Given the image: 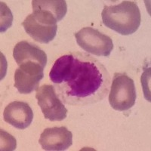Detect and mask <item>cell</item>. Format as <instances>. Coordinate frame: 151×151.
<instances>
[{"instance_id":"7","label":"cell","mask_w":151,"mask_h":151,"mask_svg":"<svg viewBox=\"0 0 151 151\" xmlns=\"http://www.w3.org/2000/svg\"><path fill=\"white\" fill-rule=\"evenodd\" d=\"M73 134L64 126L48 128L43 131L39 140L45 150H65L72 145Z\"/></svg>"},{"instance_id":"2","label":"cell","mask_w":151,"mask_h":151,"mask_svg":"<svg viewBox=\"0 0 151 151\" xmlns=\"http://www.w3.org/2000/svg\"><path fill=\"white\" fill-rule=\"evenodd\" d=\"M102 21L106 27L123 36L135 33L141 25V12L137 3L123 1L119 5L104 7Z\"/></svg>"},{"instance_id":"10","label":"cell","mask_w":151,"mask_h":151,"mask_svg":"<svg viewBox=\"0 0 151 151\" xmlns=\"http://www.w3.org/2000/svg\"><path fill=\"white\" fill-rule=\"evenodd\" d=\"M13 57L17 65L27 61L34 62L45 67L47 55L40 47L27 41L19 42L13 50Z\"/></svg>"},{"instance_id":"9","label":"cell","mask_w":151,"mask_h":151,"mask_svg":"<svg viewBox=\"0 0 151 151\" xmlns=\"http://www.w3.org/2000/svg\"><path fill=\"white\" fill-rule=\"evenodd\" d=\"M22 25L26 33L35 41L45 44L55 39L58 29L57 25H48L37 21L32 14L25 18Z\"/></svg>"},{"instance_id":"11","label":"cell","mask_w":151,"mask_h":151,"mask_svg":"<svg viewBox=\"0 0 151 151\" xmlns=\"http://www.w3.org/2000/svg\"><path fill=\"white\" fill-rule=\"evenodd\" d=\"M32 6L33 9H41L50 12L56 17L58 22L64 18L67 12V3L64 0H33Z\"/></svg>"},{"instance_id":"3","label":"cell","mask_w":151,"mask_h":151,"mask_svg":"<svg viewBox=\"0 0 151 151\" xmlns=\"http://www.w3.org/2000/svg\"><path fill=\"white\" fill-rule=\"evenodd\" d=\"M136 98L134 80L127 74L116 73L109 93V102L112 108L118 111L129 110L135 104Z\"/></svg>"},{"instance_id":"1","label":"cell","mask_w":151,"mask_h":151,"mask_svg":"<svg viewBox=\"0 0 151 151\" xmlns=\"http://www.w3.org/2000/svg\"><path fill=\"white\" fill-rule=\"evenodd\" d=\"M49 77L59 98L71 106L99 102L110 91V73L88 54L76 52L60 57L52 67Z\"/></svg>"},{"instance_id":"5","label":"cell","mask_w":151,"mask_h":151,"mask_svg":"<svg viewBox=\"0 0 151 151\" xmlns=\"http://www.w3.org/2000/svg\"><path fill=\"white\" fill-rule=\"evenodd\" d=\"M36 98L44 117L46 119L62 121L66 119L67 109L57 96L55 87L51 85H43L36 89Z\"/></svg>"},{"instance_id":"4","label":"cell","mask_w":151,"mask_h":151,"mask_svg":"<svg viewBox=\"0 0 151 151\" xmlns=\"http://www.w3.org/2000/svg\"><path fill=\"white\" fill-rule=\"evenodd\" d=\"M76 42L86 52L97 56L109 57L113 49L110 36L92 27H84L74 33Z\"/></svg>"},{"instance_id":"8","label":"cell","mask_w":151,"mask_h":151,"mask_svg":"<svg viewBox=\"0 0 151 151\" xmlns=\"http://www.w3.org/2000/svg\"><path fill=\"white\" fill-rule=\"evenodd\" d=\"M4 120L18 129L29 127L33 119V111L26 102L13 101L8 104L3 113Z\"/></svg>"},{"instance_id":"6","label":"cell","mask_w":151,"mask_h":151,"mask_svg":"<svg viewBox=\"0 0 151 151\" xmlns=\"http://www.w3.org/2000/svg\"><path fill=\"white\" fill-rule=\"evenodd\" d=\"M14 73V87L21 94H30L39 88L44 77V67L34 62L22 63Z\"/></svg>"}]
</instances>
